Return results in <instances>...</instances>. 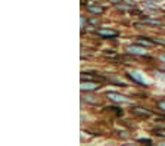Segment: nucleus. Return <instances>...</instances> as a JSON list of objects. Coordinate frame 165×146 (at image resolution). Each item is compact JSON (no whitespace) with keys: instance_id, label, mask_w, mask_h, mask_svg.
<instances>
[{"instance_id":"obj_1","label":"nucleus","mask_w":165,"mask_h":146,"mask_svg":"<svg viewBox=\"0 0 165 146\" xmlns=\"http://www.w3.org/2000/svg\"><path fill=\"white\" fill-rule=\"evenodd\" d=\"M96 34L102 38H115L120 36V31L116 30H108V28H97L96 30Z\"/></svg>"},{"instance_id":"obj_2","label":"nucleus","mask_w":165,"mask_h":146,"mask_svg":"<svg viewBox=\"0 0 165 146\" xmlns=\"http://www.w3.org/2000/svg\"><path fill=\"white\" fill-rule=\"evenodd\" d=\"M106 96L109 97L112 102H116V103H130L131 102L128 97H125V96H123L120 93H115V92H108Z\"/></svg>"},{"instance_id":"obj_3","label":"nucleus","mask_w":165,"mask_h":146,"mask_svg":"<svg viewBox=\"0 0 165 146\" xmlns=\"http://www.w3.org/2000/svg\"><path fill=\"white\" fill-rule=\"evenodd\" d=\"M127 75H128V78H131L134 83H137V84H140V86H143V87H148L146 80L141 77V74H139V72H136V71H128Z\"/></svg>"},{"instance_id":"obj_4","label":"nucleus","mask_w":165,"mask_h":146,"mask_svg":"<svg viewBox=\"0 0 165 146\" xmlns=\"http://www.w3.org/2000/svg\"><path fill=\"white\" fill-rule=\"evenodd\" d=\"M131 114H133V115H136V117H140V118H149V117H152V115H153L149 109L140 108V106L133 108V109H131Z\"/></svg>"},{"instance_id":"obj_5","label":"nucleus","mask_w":165,"mask_h":146,"mask_svg":"<svg viewBox=\"0 0 165 146\" xmlns=\"http://www.w3.org/2000/svg\"><path fill=\"white\" fill-rule=\"evenodd\" d=\"M81 80H87V81H103L105 80V77H102V75H97V74H94V75H91L90 72H81Z\"/></svg>"},{"instance_id":"obj_6","label":"nucleus","mask_w":165,"mask_h":146,"mask_svg":"<svg viewBox=\"0 0 165 146\" xmlns=\"http://www.w3.org/2000/svg\"><path fill=\"white\" fill-rule=\"evenodd\" d=\"M96 89H99V86L94 81H87L86 80V83L83 81V84H81V90L83 92H90V90H96Z\"/></svg>"},{"instance_id":"obj_7","label":"nucleus","mask_w":165,"mask_h":146,"mask_svg":"<svg viewBox=\"0 0 165 146\" xmlns=\"http://www.w3.org/2000/svg\"><path fill=\"white\" fill-rule=\"evenodd\" d=\"M127 50H128L130 53H133V55H141V56H145V55H146V52L143 50V49H139V47H134V46L127 47Z\"/></svg>"},{"instance_id":"obj_8","label":"nucleus","mask_w":165,"mask_h":146,"mask_svg":"<svg viewBox=\"0 0 165 146\" xmlns=\"http://www.w3.org/2000/svg\"><path fill=\"white\" fill-rule=\"evenodd\" d=\"M87 10L91 12V13H94V15H102L105 12V8H102V6H88Z\"/></svg>"},{"instance_id":"obj_9","label":"nucleus","mask_w":165,"mask_h":146,"mask_svg":"<svg viewBox=\"0 0 165 146\" xmlns=\"http://www.w3.org/2000/svg\"><path fill=\"white\" fill-rule=\"evenodd\" d=\"M143 24H148V25H155V27H162V22L158 21V19H149V18H143L141 21Z\"/></svg>"},{"instance_id":"obj_10","label":"nucleus","mask_w":165,"mask_h":146,"mask_svg":"<svg viewBox=\"0 0 165 146\" xmlns=\"http://www.w3.org/2000/svg\"><path fill=\"white\" fill-rule=\"evenodd\" d=\"M83 99H84L87 103H91V105H97V103H99V99H94V96H91V94H86Z\"/></svg>"},{"instance_id":"obj_11","label":"nucleus","mask_w":165,"mask_h":146,"mask_svg":"<svg viewBox=\"0 0 165 146\" xmlns=\"http://www.w3.org/2000/svg\"><path fill=\"white\" fill-rule=\"evenodd\" d=\"M137 44H140V46H145V47H149V46H152V44H155L152 40H137Z\"/></svg>"},{"instance_id":"obj_12","label":"nucleus","mask_w":165,"mask_h":146,"mask_svg":"<svg viewBox=\"0 0 165 146\" xmlns=\"http://www.w3.org/2000/svg\"><path fill=\"white\" fill-rule=\"evenodd\" d=\"M106 109H108V111H112V112H115V114H118V115H123V109L116 108V106H108Z\"/></svg>"},{"instance_id":"obj_13","label":"nucleus","mask_w":165,"mask_h":146,"mask_svg":"<svg viewBox=\"0 0 165 146\" xmlns=\"http://www.w3.org/2000/svg\"><path fill=\"white\" fill-rule=\"evenodd\" d=\"M153 134L161 136V137H165V129H155L153 130Z\"/></svg>"},{"instance_id":"obj_14","label":"nucleus","mask_w":165,"mask_h":146,"mask_svg":"<svg viewBox=\"0 0 165 146\" xmlns=\"http://www.w3.org/2000/svg\"><path fill=\"white\" fill-rule=\"evenodd\" d=\"M152 41H153L155 44H162V46H165V40H162V38H152Z\"/></svg>"},{"instance_id":"obj_15","label":"nucleus","mask_w":165,"mask_h":146,"mask_svg":"<svg viewBox=\"0 0 165 146\" xmlns=\"http://www.w3.org/2000/svg\"><path fill=\"white\" fill-rule=\"evenodd\" d=\"M158 108L165 112V101H159V102H158Z\"/></svg>"},{"instance_id":"obj_16","label":"nucleus","mask_w":165,"mask_h":146,"mask_svg":"<svg viewBox=\"0 0 165 146\" xmlns=\"http://www.w3.org/2000/svg\"><path fill=\"white\" fill-rule=\"evenodd\" d=\"M140 143H148V145H152V140L150 139H139Z\"/></svg>"},{"instance_id":"obj_17","label":"nucleus","mask_w":165,"mask_h":146,"mask_svg":"<svg viewBox=\"0 0 165 146\" xmlns=\"http://www.w3.org/2000/svg\"><path fill=\"white\" fill-rule=\"evenodd\" d=\"M103 55H105V56H111V58H115V56H116L113 52H108V50H105V52H103Z\"/></svg>"},{"instance_id":"obj_18","label":"nucleus","mask_w":165,"mask_h":146,"mask_svg":"<svg viewBox=\"0 0 165 146\" xmlns=\"http://www.w3.org/2000/svg\"><path fill=\"white\" fill-rule=\"evenodd\" d=\"M88 24H91V25H97L99 21H97V19H90V21H88Z\"/></svg>"},{"instance_id":"obj_19","label":"nucleus","mask_w":165,"mask_h":146,"mask_svg":"<svg viewBox=\"0 0 165 146\" xmlns=\"http://www.w3.org/2000/svg\"><path fill=\"white\" fill-rule=\"evenodd\" d=\"M84 24H86V19L81 16V30H84Z\"/></svg>"},{"instance_id":"obj_20","label":"nucleus","mask_w":165,"mask_h":146,"mask_svg":"<svg viewBox=\"0 0 165 146\" xmlns=\"http://www.w3.org/2000/svg\"><path fill=\"white\" fill-rule=\"evenodd\" d=\"M146 2H155L156 3V2H161V0H143V3H146Z\"/></svg>"},{"instance_id":"obj_21","label":"nucleus","mask_w":165,"mask_h":146,"mask_svg":"<svg viewBox=\"0 0 165 146\" xmlns=\"http://www.w3.org/2000/svg\"><path fill=\"white\" fill-rule=\"evenodd\" d=\"M159 59H161L162 62H165V55H159Z\"/></svg>"}]
</instances>
